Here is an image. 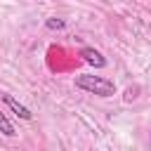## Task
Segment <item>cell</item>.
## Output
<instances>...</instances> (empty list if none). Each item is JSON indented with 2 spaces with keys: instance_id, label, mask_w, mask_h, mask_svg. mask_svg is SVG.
I'll return each instance as SVG.
<instances>
[{
  "instance_id": "cell-4",
  "label": "cell",
  "mask_w": 151,
  "mask_h": 151,
  "mask_svg": "<svg viewBox=\"0 0 151 151\" xmlns=\"http://www.w3.org/2000/svg\"><path fill=\"white\" fill-rule=\"evenodd\" d=\"M45 28H47V31H64V28H66V21H64V19H57V17H50V19L45 21Z\"/></svg>"
},
{
  "instance_id": "cell-1",
  "label": "cell",
  "mask_w": 151,
  "mask_h": 151,
  "mask_svg": "<svg viewBox=\"0 0 151 151\" xmlns=\"http://www.w3.org/2000/svg\"><path fill=\"white\" fill-rule=\"evenodd\" d=\"M73 83H76L78 90H85V92L97 94V97H113L116 94V83L109 80V78H101V76L83 73V76H76Z\"/></svg>"
},
{
  "instance_id": "cell-3",
  "label": "cell",
  "mask_w": 151,
  "mask_h": 151,
  "mask_svg": "<svg viewBox=\"0 0 151 151\" xmlns=\"http://www.w3.org/2000/svg\"><path fill=\"white\" fill-rule=\"evenodd\" d=\"M80 57H83L90 66H94V68H104V66H106L104 54H101L99 50H94V47H80Z\"/></svg>"
},
{
  "instance_id": "cell-2",
  "label": "cell",
  "mask_w": 151,
  "mask_h": 151,
  "mask_svg": "<svg viewBox=\"0 0 151 151\" xmlns=\"http://www.w3.org/2000/svg\"><path fill=\"white\" fill-rule=\"evenodd\" d=\"M2 104H5V106H7V109H9V111L17 116V118H21V120H31V118H33L31 109H26L24 104H19V101H17L12 94H2Z\"/></svg>"
},
{
  "instance_id": "cell-5",
  "label": "cell",
  "mask_w": 151,
  "mask_h": 151,
  "mask_svg": "<svg viewBox=\"0 0 151 151\" xmlns=\"http://www.w3.org/2000/svg\"><path fill=\"white\" fill-rule=\"evenodd\" d=\"M0 127H2V134L5 137H14L17 134L14 127H12V123H9V118H7V113H0Z\"/></svg>"
}]
</instances>
